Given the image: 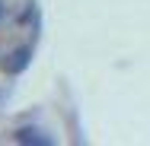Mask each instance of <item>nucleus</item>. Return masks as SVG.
Listing matches in <instances>:
<instances>
[{
  "label": "nucleus",
  "instance_id": "1",
  "mask_svg": "<svg viewBox=\"0 0 150 146\" xmlns=\"http://www.w3.org/2000/svg\"><path fill=\"white\" fill-rule=\"evenodd\" d=\"M26 64H29V48H19L13 57H10V60H3L0 67H3V70H10V73H19Z\"/></svg>",
  "mask_w": 150,
  "mask_h": 146
},
{
  "label": "nucleus",
  "instance_id": "3",
  "mask_svg": "<svg viewBox=\"0 0 150 146\" xmlns=\"http://www.w3.org/2000/svg\"><path fill=\"white\" fill-rule=\"evenodd\" d=\"M0 16H3V6H0Z\"/></svg>",
  "mask_w": 150,
  "mask_h": 146
},
{
  "label": "nucleus",
  "instance_id": "2",
  "mask_svg": "<svg viewBox=\"0 0 150 146\" xmlns=\"http://www.w3.org/2000/svg\"><path fill=\"white\" fill-rule=\"evenodd\" d=\"M16 140H19V143H48V137H42V133L32 130V127H23V130L16 133Z\"/></svg>",
  "mask_w": 150,
  "mask_h": 146
}]
</instances>
